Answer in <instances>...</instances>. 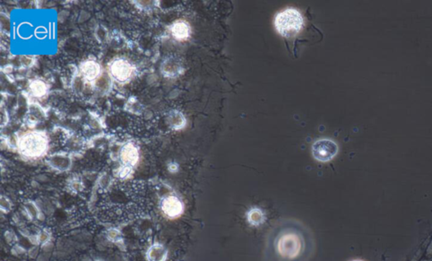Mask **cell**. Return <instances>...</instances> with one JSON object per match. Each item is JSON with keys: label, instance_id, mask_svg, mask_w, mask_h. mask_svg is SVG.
<instances>
[{"label": "cell", "instance_id": "6da1fadb", "mask_svg": "<svg viewBox=\"0 0 432 261\" xmlns=\"http://www.w3.org/2000/svg\"><path fill=\"white\" fill-rule=\"evenodd\" d=\"M316 250L314 234L295 218H281L268 233L265 261H310Z\"/></svg>", "mask_w": 432, "mask_h": 261}, {"label": "cell", "instance_id": "7a4b0ae2", "mask_svg": "<svg viewBox=\"0 0 432 261\" xmlns=\"http://www.w3.org/2000/svg\"><path fill=\"white\" fill-rule=\"evenodd\" d=\"M15 147L18 154L25 159L37 160L48 155L50 140L44 131L30 129L17 137Z\"/></svg>", "mask_w": 432, "mask_h": 261}, {"label": "cell", "instance_id": "3957f363", "mask_svg": "<svg viewBox=\"0 0 432 261\" xmlns=\"http://www.w3.org/2000/svg\"><path fill=\"white\" fill-rule=\"evenodd\" d=\"M304 26V19L300 12L295 8H287L276 14L275 27L283 37H293L300 33Z\"/></svg>", "mask_w": 432, "mask_h": 261}, {"label": "cell", "instance_id": "277c9868", "mask_svg": "<svg viewBox=\"0 0 432 261\" xmlns=\"http://www.w3.org/2000/svg\"><path fill=\"white\" fill-rule=\"evenodd\" d=\"M107 73H109L112 80L118 84H128L134 79L136 67L129 59L116 57L108 63Z\"/></svg>", "mask_w": 432, "mask_h": 261}, {"label": "cell", "instance_id": "5b68a950", "mask_svg": "<svg viewBox=\"0 0 432 261\" xmlns=\"http://www.w3.org/2000/svg\"><path fill=\"white\" fill-rule=\"evenodd\" d=\"M339 152V146L331 139H320L312 144V154L315 159L327 163L331 161Z\"/></svg>", "mask_w": 432, "mask_h": 261}, {"label": "cell", "instance_id": "8992f818", "mask_svg": "<svg viewBox=\"0 0 432 261\" xmlns=\"http://www.w3.org/2000/svg\"><path fill=\"white\" fill-rule=\"evenodd\" d=\"M163 214L170 219H177L184 212V203L175 195H169L163 198L160 203Z\"/></svg>", "mask_w": 432, "mask_h": 261}, {"label": "cell", "instance_id": "52a82bcc", "mask_svg": "<svg viewBox=\"0 0 432 261\" xmlns=\"http://www.w3.org/2000/svg\"><path fill=\"white\" fill-rule=\"evenodd\" d=\"M118 157L122 165L134 168L141 158L140 148L134 142H127L121 147Z\"/></svg>", "mask_w": 432, "mask_h": 261}, {"label": "cell", "instance_id": "ba28073f", "mask_svg": "<svg viewBox=\"0 0 432 261\" xmlns=\"http://www.w3.org/2000/svg\"><path fill=\"white\" fill-rule=\"evenodd\" d=\"M78 73L84 81L92 84L101 75L102 69L96 59H85L79 64Z\"/></svg>", "mask_w": 432, "mask_h": 261}, {"label": "cell", "instance_id": "9c48e42d", "mask_svg": "<svg viewBox=\"0 0 432 261\" xmlns=\"http://www.w3.org/2000/svg\"><path fill=\"white\" fill-rule=\"evenodd\" d=\"M47 163L58 171H66L71 168L72 157L67 153H55L48 156Z\"/></svg>", "mask_w": 432, "mask_h": 261}, {"label": "cell", "instance_id": "30bf717a", "mask_svg": "<svg viewBox=\"0 0 432 261\" xmlns=\"http://www.w3.org/2000/svg\"><path fill=\"white\" fill-rule=\"evenodd\" d=\"M171 37L177 42H184L191 37V26L184 20H177L169 26Z\"/></svg>", "mask_w": 432, "mask_h": 261}, {"label": "cell", "instance_id": "8fae6325", "mask_svg": "<svg viewBox=\"0 0 432 261\" xmlns=\"http://www.w3.org/2000/svg\"><path fill=\"white\" fill-rule=\"evenodd\" d=\"M28 90L32 97L41 100L48 95L49 85L44 79H31L28 84Z\"/></svg>", "mask_w": 432, "mask_h": 261}, {"label": "cell", "instance_id": "7c38bea8", "mask_svg": "<svg viewBox=\"0 0 432 261\" xmlns=\"http://www.w3.org/2000/svg\"><path fill=\"white\" fill-rule=\"evenodd\" d=\"M183 72V67L177 59H166L161 64V73L167 78H176Z\"/></svg>", "mask_w": 432, "mask_h": 261}, {"label": "cell", "instance_id": "4fadbf2b", "mask_svg": "<svg viewBox=\"0 0 432 261\" xmlns=\"http://www.w3.org/2000/svg\"><path fill=\"white\" fill-rule=\"evenodd\" d=\"M246 218L248 223L253 227H260L266 221V214L262 208L258 207L250 208L246 212Z\"/></svg>", "mask_w": 432, "mask_h": 261}, {"label": "cell", "instance_id": "5bb4252c", "mask_svg": "<svg viewBox=\"0 0 432 261\" xmlns=\"http://www.w3.org/2000/svg\"><path fill=\"white\" fill-rule=\"evenodd\" d=\"M166 122L171 129L175 131L183 129L187 124L185 116L177 109H172L169 111L166 115Z\"/></svg>", "mask_w": 432, "mask_h": 261}, {"label": "cell", "instance_id": "9a60e30c", "mask_svg": "<svg viewBox=\"0 0 432 261\" xmlns=\"http://www.w3.org/2000/svg\"><path fill=\"white\" fill-rule=\"evenodd\" d=\"M94 89L101 95L109 92L112 86V79L109 73H101V75L92 84Z\"/></svg>", "mask_w": 432, "mask_h": 261}, {"label": "cell", "instance_id": "2e32d148", "mask_svg": "<svg viewBox=\"0 0 432 261\" xmlns=\"http://www.w3.org/2000/svg\"><path fill=\"white\" fill-rule=\"evenodd\" d=\"M34 62H35V59H34L33 56H30V55H22V56H20V63L22 65V67H26V68L32 67Z\"/></svg>", "mask_w": 432, "mask_h": 261}, {"label": "cell", "instance_id": "e0dca14e", "mask_svg": "<svg viewBox=\"0 0 432 261\" xmlns=\"http://www.w3.org/2000/svg\"><path fill=\"white\" fill-rule=\"evenodd\" d=\"M133 168L128 167V166L122 165L118 170V176L120 177L121 179H125L129 176V174H132Z\"/></svg>", "mask_w": 432, "mask_h": 261}, {"label": "cell", "instance_id": "ac0fdd59", "mask_svg": "<svg viewBox=\"0 0 432 261\" xmlns=\"http://www.w3.org/2000/svg\"><path fill=\"white\" fill-rule=\"evenodd\" d=\"M137 2L139 3H141V4H144V1H137ZM152 3L151 1H149V2H148V1H146V3H148V4H150V3ZM141 8H142V9H144V8H145V6H144V5H143V6L141 5ZM147 7H148V8H150V6H147Z\"/></svg>", "mask_w": 432, "mask_h": 261}, {"label": "cell", "instance_id": "d6986e66", "mask_svg": "<svg viewBox=\"0 0 432 261\" xmlns=\"http://www.w3.org/2000/svg\"><path fill=\"white\" fill-rule=\"evenodd\" d=\"M361 261V260H354V261Z\"/></svg>", "mask_w": 432, "mask_h": 261}]
</instances>
